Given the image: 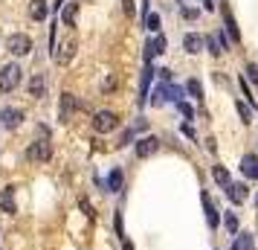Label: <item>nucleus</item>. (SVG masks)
I'll list each match as a JSON object with an SVG mask.
<instances>
[{"label": "nucleus", "instance_id": "30", "mask_svg": "<svg viewBox=\"0 0 258 250\" xmlns=\"http://www.w3.org/2000/svg\"><path fill=\"white\" fill-rule=\"evenodd\" d=\"M246 76L252 84H258V64H246Z\"/></svg>", "mask_w": 258, "mask_h": 250}, {"label": "nucleus", "instance_id": "39", "mask_svg": "<svg viewBox=\"0 0 258 250\" xmlns=\"http://www.w3.org/2000/svg\"><path fill=\"white\" fill-rule=\"evenodd\" d=\"M200 3H203V9H209V12L215 9V3H212V0H200Z\"/></svg>", "mask_w": 258, "mask_h": 250}, {"label": "nucleus", "instance_id": "19", "mask_svg": "<svg viewBox=\"0 0 258 250\" xmlns=\"http://www.w3.org/2000/svg\"><path fill=\"white\" fill-rule=\"evenodd\" d=\"M212 178H215V183H218V186H229V183H232V180H229V172H226L223 166L212 169Z\"/></svg>", "mask_w": 258, "mask_h": 250}, {"label": "nucleus", "instance_id": "40", "mask_svg": "<svg viewBox=\"0 0 258 250\" xmlns=\"http://www.w3.org/2000/svg\"><path fill=\"white\" fill-rule=\"evenodd\" d=\"M122 250H134V244L131 241H122Z\"/></svg>", "mask_w": 258, "mask_h": 250}, {"label": "nucleus", "instance_id": "4", "mask_svg": "<svg viewBox=\"0 0 258 250\" xmlns=\"http://www.w3.org/2000/svg\"><path fill=\"white\" fill-rule=\"evenodd\" d=\"M116 125H119V117L113 114V111H96L93 114L96 134H110V131H116Z\"/></svg>", "mask_w": 258, "mask_h": 250}, {"label": "nucleus", "instance_id": "38", "mask_svg": "<svg viewBox=\"0 0 258 250\" xmlns=\"http://www.w3.org/2000/svg\"><path fill=\"white\" fill-rule=\"evenodd\" d=\"M177 105H180V111H183V114H186V117H188V119H191V108H188V105H186V102H177Z\"/></svg>", "mask_w": 258, "mask_h": 250}, {"label": "nucleus", "instance_id": "21", "mask_svg": "<svg viewBox=\"0 0 258 250\" xmlns=\"http://www.w3.org/2000/svg\"><path fill=\"white\" fill-rule=\"evenodd\" d=\"M116 84H119L116 73H107L105 79H102V93H113V90H116Z\"/></svg>", "mask_w": 258, "mask_h": 250}, {"label": "nucleus", "instance_id": "11", "mask_svg": "<svg viewBox=\"0 0 258 250\" xmlns=\"http://www.w3.org/2000/svg\"><path fill=\"white\" fill-rule=\"evenodd\" d=\"M241 172H244L249 180H258V155H244V160H241Z\"/></svg>", "mask_w": 258, "mask_h": 250}, {"label": "nucleus", "instance_id": "17", "mask_svg": "<svg viewBox=\"0 0 258 250\" xmlns=\"http://www.w3.org/2000/svg\"><path fill=\"white\" fill-rule=\"evenodd\" d=\"M151 76H154V70H151V64L142 70V82H140V105H145V96H148V84H151Z\"/></svg>", "mask_w": 258, "mask_h": 250}, {"label": "nucleus", "instance_id": "26", "mask_svg": "<svg viewBox=\"0 0 258 250\" xmlns=\"http://www.w3.org/2000/svg\"><path fill=\"white\" fill-rule=\"evenodd\" d=\"M223 224H226V230L235 236V233H238V215H235V213H226V215H223Z\"/></svg>", "mask_w": 258, "mask_h": 250}, {"label": "nucleus", "instance_id": "22", "mask_svg": "<svg viewBox=\"0 0 258 250\" xmlns=\"http://www.w3.org/2000/svg\"><path fill=\"white\" fill-rule=\"evenodd\" d=\"M186 90H188L191 96H195L198 102L203 99V87H200V82H198V79H188V82H186Z\"/></svg>", "mask_w": 258, "mask_h": 250}, {"label": "nucleus", "instance_id": "23", "mask_svg": "<svg viewBox=\"0 0 258 250\" xmlns=\"http://www.w3.org/2000/svg\"><path fill=\"white\" fill-rule=\"evenodd\" d=\"M232 250H252V236L249 233H241V238L232 244Z\"/></svg>", "mask_w": 258, "mask_h": 250}, {"label": "nucleus", "instance_id": "7", "mask_svg": "<svg viewBox=\"0 0 258 250\" xmlns=\"http://www.w3.org/2000/svg\"><path fill=\"white\" fill-rule=\"evenodd\" d=\"M0 122H3V128L15 131V128L24 122V111H21V108H3V111H0Z\"/></svg>", "mask_w": 258, "mask_h": 250}, {"label": "nucleus", "instance_id": "27", "mask_svg": "<svg viewBox=\"0 0 258 250\" xmlns=\"http://www.w3.org/2000/svg\"><path fill=\"white\" fill-rule=\"evenodd\" d=\"M79 207H82V213L87 215V218H96V213H93V207H90V201H87V198H79Z\"/></svg>", "mask_w": 258, "mask_h": 250}, {"label": "nucleus", "instance_id": "20", "mask_svg": "<svg viewBox=\"0 0 258 250\" xmlns=\"http://www.w3.org/2000/svg\"><path fill=\"white\" fill-rule=\"evenodd\" d=\"M223 21H226V32H229V38H232V41H238V26H235V21H232V12H229V9H223Z\"/></svg>", "mask_w": 258, "mask_h": 250}, {"label": "nucleus", "instance_id": "2", "mask_svg": "<svg viewBox=\"0 0 258 250\" xmlns=\"http://www.w3.org/2000/svg\"><path fill=\"white\" fill-rule=\"evenodd\" d=\"M49 157H52V145H49L47 137H38L35 143L26 148V160H32V163H47Z\"/></svg>", "mask_w": 258, "mask_h": 250}, {"label": "nucleus", "instance_id": "28", "mask_svg": "<svg viewBox=\"0 0 258 250\" xmlns=\"http://www.w3.org/2000/svg\"><path fill=\"white\" fill-rule=\"evenodd\" d=\"M73 21H76V3L64 9V24H67V26H73Z\"/></svg>", "mask_w": 258, "mask_h": 250}, {"label": "nucleus", "instance_id": "24", "mask_svg": "<svg viewBox=\"0 0 258 250\" xmlns=\"http://www.w3.org/2000/svg\"><path fill=\"white\" fill-rule=\"evenodd\" d=\"M235 108H238V114H241V122H244V125H249V122H252V114H249L246 102H241V99H238V102H235Z\"/></svg>", "mask_w": 258, "mask_h": 250}, {"label": "nucleus", "instance_id": "10", "mask_svg": "<svg viewBox=\"0 0 258 250\" xmlns=\"http://www.w3.org/2000/svg\"><path fill=\"white\" fill-rule=\"evenodd\" d=\"M165 47H168V44H165V38L160 35V32H157V35H154L151 41L145 44V61H151L154 56H160V53H165Z\"/></svg>", "mask_w": 258, "mask_h": 250}, {"label": "nucleus", "instance_id": "6", "mask_svg": "<svg viewBox=\"0 0 258 250\" xmlns=\"http://www.w3.org/2000/svg\"><path fill=\"white\" fill-rule=\"evenodd\" d=\"M157 152H160V137L148 134V137H140L137 140V157H151Z\"/></svg>", "mask_w": 258, "mask_h": 250}, {"label": "nucleus", "instance_id": "16", "mask_svg": "<svg viewBox=\"0 0 258 250\" xmlns=\"http://www.w3.org/2000/svg\"><path fill=\"white\" fill-rule=\"evenodd\" d=\"M223 189H226V195H229V201L232 204H244L246 195H249L244 183H229V186H223Z\"/></svg>", "mask_w": 258, "mask_h": 250}, {"label": "nucleus", "instance_id": "9", "mask_svg": "<svg viewBox=\"0 0 258 250\" xmlns=\"http://www.w3.org/2000/svg\"><path fill=\"white\" fill-rule=\"evenodd\" d=\"M76 49H79V44H76V38H67L64 44L58 47V53H55V61H58L61 67H67L73 61V56H76Z\"/></svg>", "mask_w": 258, "mask_h": 250}, {"label": "nucleus", "instance_id": "15", "mask_svg": "<svg viewBox=\"0 0 258 250\" xmlns=\"http://www.w3.org/2000/svg\"><path fill=\"white\" fill-rule=\"evenodd\" d=\"M203 210H206V224L215 230V227H218V221H221V213L215 210V204H212V198L206 195V192H203Z\"/></svg>", "mask_w": 258, "mask_h": 250}, {"label": "nucleus", "instance_id": "12", "mask_svg": "<svg viewBox=\"0 0 258 250\" xmlns=\"http://www.w3.org/2000/svg\"><path fill=\"white\" fill-rule=\"evenodd\" d=\"M47 15H49L47 0H32V3H29V18H32V21H47Z\"/></svg>", "mask_w": 258, "mask_h": 250}, {"label": "nucleus", "instance_id": "34", "mask_svg": "<svg viewBox=\"0 0 258 250\" xmlns=\"http://www.w3.org/2000/svg\"><path fill=\"white\" fill-rule=\"evenodd\" d=\"M113 224H116V233H119V236H125V227H122V213H116V221H113Z\"/></svg>", "mask_w": 258, "mask_h": 250}, {"label": "nucleus", "instance_id": "3", "mask_svg": "<svg viewBox=\"0 0 258 250\" xmlns=\"http://www.w3.org/2000/svg\"><path fill=\"white\" fill-rule=\"evenodd\" d=\"M6 49L12 53V56H29L32 53V38L26 35V32H15V35H9L6 38Z\"/></svg>", "mask_w": 258, "mask_h": 250}, {"label": "nucleus", "instance_id": "35", "mask_svg": "<svg viewBox=\"0 0 258 250\" xmlns=\"http://www.w3.org/2000/svg\"><path fill=\"white\" fill-rule=\"evenodd\" d=\"M180 15H183V18H191V21H195V18H198V9H180Z\"/></svg>", "mask_w": 258, "mask_h": 250}, {"label": "nucleus", "instance_id": "8", "mask_svg": "<svg viewBox=\"0 0 258 250\" xmlns=\"http://www.w3.org/2000/svg\"><path fill=\"white\" fill-rule=\"evenodd\" d=\"M26 90H29V96H35V99H44L47 96V79H44V73H32L29 82H26Z\"/></svg>", "mask_w": 258, "mask_h": 250}, {"label": "nucleus", "instance_id": "33", "mask_svg": "<svg viewBox=\"0 0 258 250\" xmlns=\"http://www.w3.org/2000/svg\"><path fill=\"white\" fill-rule=\"evenodd\" d=\"M241 93H244L246 99H249V102H255V96L249 93V87H246V82H244V79H241ZM255 105H258V102H255Z\"/></svg>", "mask_w": 258, "mask_h": 250}, {"label": "nucleus", "instance_id": "37", "mask_svg": "<svg viewBox=\"0 0 258 250\" xmlns=\"http://www.w3.org/2000/svg\"><path fill=\"white\" fill-rule=\"evenodd\" d=\"M183 134H186L188 140H195V128H191V125H188V122H186V125H183Z\"/></svg>", "mask_w": 258, "mask_h": 250}, {"label": "nucleus", "instance_id": "1", "mask_svg": "<svg viewBox=\"0 0 258 250\" xmlns=\"http://www.w3.org/2000/svg\"><path fill=\"white\" fill-rule=\"evenodd\" d=\"M21 76H24V70H21L15 61L12 64H3V67H0V90H3V93H12L15 87L21 84Z\"/></svg>", "mask_w": 258, "mask_h": 250}, {"label": "nucleus", "instance_id": "14", "mask_svg": "<svg viewBox=\"0 0 258 250\" xmlns=\"http://www.w3.org/2000/svg\"><path fill=\"white\" fill-rule=\"evenodd\" d=\"M0 210L9 213V215L18 213V207H15V186H6L3 189V195H0Z\"/></svg>", "mask_w": 258, "mask_h": 250}, {"label": "nucleus", "instance_id": "36", "mask_svg": "<svg viewBox=\"0 0 258 250\" xmlns=\"http://www.w3.org/2000/svg\"><path fill=\"white\" fill-rule=\"evenodd\" d=\"M160 79H163V82H171V70H168V67H163V70H160Z\"/></svg>", "mask_w": 258, "mask_h": 250}, {"label": "nucleus", "instance_id": "13", "mask_svg": "<svg viewBox=\"0 0 258 250\" xmlns=\"http://www.w3.org/2000/svg\"><path fill=\"white\" fill-rule=\"evenodd\" d=\"M203 44H206V38L195 35V32H188V35L183 38V49H186V53H191V56H198L200 49H203Z\"/></svg>", "mask_w": 258, "mask_h": 250}, {"label": "nucleus", "instance_id": "5", "mask_svg": "<svg viewBox=\"0 0 258 250\" xmlns=\"http://www.w3.org/2000/svg\"><path fill=\"white\" fill-rule=\"evenodd\" d=\"M76 108L87 111V102H79L73 93H61V122H70V114Z\"/></svg>", "mask_w": 258, "mask_h": 250}, {"label": "nucleus", "instance_id": "25", "mask_svg": "<svg viewBox=\"0 0 258 250\" xmlns=\"http://www.w3.org/2000/svg\"><path fill=\"white\" fill-rule=\"evenodd\" d=\"M145 24H148L145 29L157 35V32H160V15H154V12H151V15H145Z\"/></svg>", "mask_w": 258, "mask_h": 250}, {"label": "nucleus", "instance_id": "18", "mask_svg": "<svg viewBox=\"0 0 258 250\" xmlns=\"http://www.w3.org/2000/svg\"><path fill=\"white\" fill-rule=\"evenodd\" d=\"M122 172H119V169H113V172H110V175H107V192H119L122 189Z\"/></svg>", "mask_w": 258, "mask_h": 250}, {"label": "nucleus", "instance_id": "32", "mask_svg": "<svg viewBox=\"0 0 258 250\" xmlns=\"http://www.w3.org/2000/svg\"><path fill=\"white\" fill-rule=\"evenodd\" d=\"M122 12H125V15H134V12H137L134 0H122Z\"/></svg>", "mask_w": 258, "mask_h": 250}, {"label": "nucleus", "instance_id": "31", "mask_svg": "<svg viewBox=\"0 0 258 250\" xmlns=\"http://www.w3.org/2000/svg\"><path fill=\"white\" fill-rule=\"evenodd\" d=\"M163 96H165V84H163V87H157V90H154L151 105H163Z\"/></svg>", "mask_w": 258, "mask_h": 250}, {"label": "nucleus", "instance_id": "29", "mask_svg": "<svg viewBox=\"0 0 258 250\" xmlns=\"http://www.w3.org/2000/svg\"><path fill=\"white\" fill-rule=\"evenodd\" d=\"M206 47H209L212 49V53H215V56H221V53H223V49H221V44H218V38H206Z\"/></svg>", "mask_w": 258, "mask_h": 250}]
</instances>
